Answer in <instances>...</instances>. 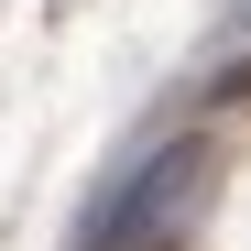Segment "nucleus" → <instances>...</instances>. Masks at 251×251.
<instances>
[{
  "label": "nucleus",
  "mask_w": 251,
  "mask_h": 251,
  "mask_svg": "<svg viewBox=\"0 0 251 251\" xmlns=\"http://www.w3.org/2000/svg\"><path fill=\"white\" fill-rule=\"evenodd\" d=\"M207 186H219V142L207 131L153 142L131 175L88 207V251H186L197 219H207Z\"/></svg>",
  "instance_id": "nucleus-1"
}]
</instances>
